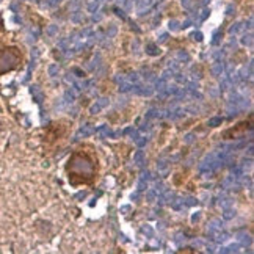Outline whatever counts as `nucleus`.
Returning a JSON list of instances; mask_svg holds the SVG:
<instances>
[{
    "label": "nucleus",
    "instance_id": "f03ea898",
    "mask_svg": "<svg viewBox=\"0 0 254 254\" xmlns=\"http://www.w3.org/2000/svg\"><path fill=\"white\" fill-rule=\"evenodd\" d=\"M22 61V53L16 47H2L0 49V74L16 69Z\"/></svg>",
    "mask_w": 254,
    "mask_h": 254
},
{
    "label": "nucleus",
    "instance_id": "f257e3e1",
    "mask_svg": "<svg viewBox=\"0 0 254 254\" xmlns=\"http://www.w3.org/2000/svg\"><path fill=\"white\" fill-rule=\"evenodd\" d=\"M66 173L71 185H93L97 177V159L85 151H77L69 157Z\"/></svg>",
    "mask_w": 254,
    "mask_h": 254
}]
</instances>
